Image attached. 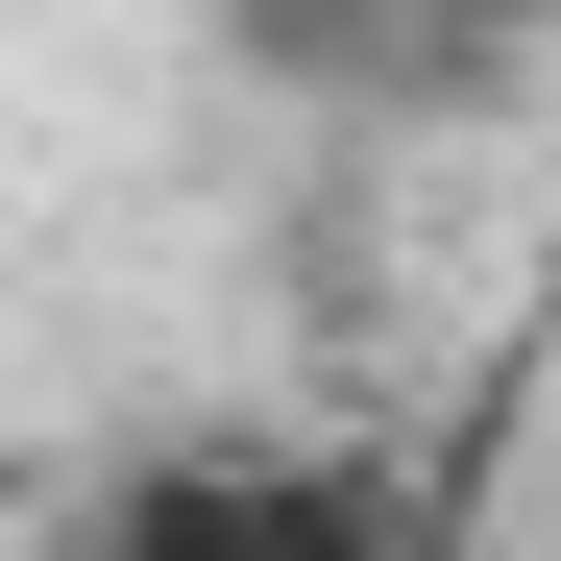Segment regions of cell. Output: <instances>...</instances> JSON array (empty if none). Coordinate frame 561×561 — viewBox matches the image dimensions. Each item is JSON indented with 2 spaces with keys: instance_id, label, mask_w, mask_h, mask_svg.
I'll return each mask as SVG.
<instances>
[{
  "instance_id": "1",
  "label": "cell",
  "mask_w": 561,
  "mask_h": 561,
  "mask_svg": "<svg viewBox=\"0 0 561 561\" xmlns=\"http://www.w3.org/2000/svg\"><path fill=\"white\" fill-rule=\"evenodd\" d=\"M537 0H268V49L294 73H489Z\"/></svg>"
},
{
  "instance_id": "2",
  "label": "cell",
  "mask_w": 561,
  "mask_h": 561,
  "mask_svg": "<svg viewBox=\"0 0 561 561\" xmlns=\"http://www.w3.org/2000/svg\"><path fill=\"white\" fill-rule=\"evenodd\" d=\"M391 561H439V537H391Z\"/></svg>"
}]
</instances>
